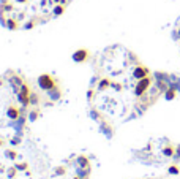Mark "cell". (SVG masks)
Listing matches in <instances>:
<instances>
[{
	"mask_svg": "<svg viewBox=\"0 0 180 179\" xmlns=\"http://www.w3.org/2000/svg\"><path fill=\"white\" fill-rule=\"evenodd\" d=\"M30 89H29V86L25 84V82H22V86L19 87V94H18V98H19V101H21V105L22 106H27L30 103Z\"/></svg>",
	"mask_w": 180,
	"mask_h": 179,
	"instance_id": "obj_2",
	"label": "cell"
},
{
	"mask_svg": "<svg viewBox=\"0 0 180 179\" xmlns=\"http://www.w3.org/2000/svg\"><path fill=\"white\" fill-rule=\"evenodd\" d=\"M88 56H90V52L87 49H84V48H81V49H78L76 52H73V60L78 62V64H82V62L88 60Z\"/></svg>",
	"mask_w": 180,
	"mask_h": 179,
	"instance_id": "obj_4",
	"label": "cell"
},
{
	"mask_svg": "<svg viewBox=\"0 0 180 179\" xmlns=\"http://www.w3.org/2000/svg\"><path fill=\"white\" fill-rule=\"evenodd\" d=\"M21 114H22V109H19V108H16V106H10L8 109H6V116H8L11 121L19 119Z\"/></svg>",
	"mask_w": 180,
	"mask_h": 179,
	"instance_id": "obj_5",
	"label": "cell"
},
{
	"mask_svg": "<svg viewBox=\"0 0 180 179\" xmlns=\"http://www.w3.org/2000/svg\"><path fill=\"white\" fill-rule=\"evenodd\" d=\"M11 143H13V144H18V143H19V138H14V140H13Z\"/></svg>",
	"mask_w": 180,
	"mask_h": 179,
	"instance_id": "obj_16",
	"label": "cell"
},
{
	"mask_svg": "<svg viewBox=\"0 0 180 179\" xmlns=\"http://www.w3.org/2000/svg\"><path fill=\"white\" fill-rule=\"evenodd\" d=\"M38 86H40V89L49 92V91H52V89L57 87V82H55V79L51 76V75L43 73V75H40V76H38Z\"/></svg>",
	"mask_w": 180,
	"mask_h": 179,
	"instance_id": "obj_1",
	"label": "cell"
},
{
	"mask_svg": "<svg viewBox=\"0 0 180 179\" xmlns=\"http://www.w3.org/2000/svg\"><path fill=\"white\" fill-rule=\"evenodd\" d=\"M30 103H32V105H38V103H40V97H38V95L37 94H30Z\"/></svg>",
	"mask_w": 180,
	"mask_h": 179,
	"instance_id": "obj_13",
	"label": "cell"
},
{
	"mask_svg": "<svg viewBox=\"0 0 180 179\" xmlns=\"http://www.w3.org/2000/svg\"><path fill=\"white\" fill-rule=\"evenodd\" d=\"M73 179H81V177H79V176H74V177H73Z\"/></svg>",
	"mask_w": 180,
	"mask_h": 179,
	"instance_id": "obj_18",
	"label": "cell"
},
{
	"mask_svg": "<svg viewBox=\"0 0 180 179\" xmlns=\"http://www.w3.org/2000/svg\"><path fill=\"white\" fill-rule=\"evenodd\" d=\"M65 174H66L65 167H55L54 168V176H65Z\"/></svg>",
	"mask_w": 180,
	"mask_h": 179,
	"instance_id": "obj_8",
	"label": "cell"
},
{
	"mask_svg": "<svg viewBox=\"0 0 180 179\" xmlns=\"http://www.w3.org/2000/svg\"><path fill=\"white\" fill-rule=\"evenodd\" d=\"M78 165H79V168H90L88 159H87L85 155H79L78 157Z\"/></svg>",
	"mask_w": 180,
	"mask_h": 179,
	"instance_id": "obj_6",
	"label": "cell"
},
{
	"mask_svg": "<svg viewBox=\"0 0 180 179\" xmlns=\"http://www.w3.org/2000/svg\"><path fill=\"white\" fill-rule=\"evenodd\" d=\"M63 6H62V5H57V6H55V8H54V15H62V13H63Z\"/></svg>",
	"mask_w": 180,
	"mask_h": 179,
	"instance_id": "obj_14",
	"label": "cell"
},
{
	"mask_svg": "<svg viewBox=\"0 0 180 179\" xmlns=\"http://www.w3.org/2000/svg\"><path fill=\"white\" fill-rule=\"evenodd\" d=\"M40 118V111H38V109H33V111L30 113V116H29V119L33 122V121H37Z\"/></svg>",
	"mask_w": 180,
	"mask_h": 179,
	"instance_id": "obj_12",
	"label": "cell"
},
{
	"mask_svg": "<svg viewBox=\"0 0 180 179\" xmlns=\"http://www.w3.org/2000/svg\"><path fill=\"white\" fill-rule=\"evenodd\" d=\"M174 37L180 41V22H178V25H177V30H175V33H174Z\"/></svg>",
	"mask_w": 180,
	"mask_h": 179,
	"instance_id": "obj_15",
	"label": "cell"
},
{
	"mask_svg": "<svg viewBox=\"0 0 180 179\" xmlns=\"http://www.w3.org/2000/svg\"><path fill=\"white\" fill-rule=\"evenodd\" d=\"M5 157H6V159H11V160H16L18 159V152H16V151H13V149H6L5 151Z\"/></svg>",
	"mask_w": 180,
	"mask_h": 179,
	"instance_id": "obj_7",
	"label": "cell"
},
{
	"mask_svg": "<svg viewBox=\"0 0 180 179\" xmlns=\"http://www.w3.org/2000/svg\"><path fill=\"white\" fill-rule=\"evenodd\" d=\"M14 167H16L19 171H29V163H27V162H18Z\"/></svg>",
	"mask_w": 180,
	"mask_h": 179,
	"instance_id": "obj_10",
	"label": "cell"
},
{
	"mask_svg": "<svg viewBox=\"0 0 180 179\" xmlns=\"http://www.w3.org/2000/svg\"><path fill=\"white\" fill-rule=\"evenodd\" d=\"M6 27H8V29H13V30H14V29H18V24H16V21H14V19H8V21H6Z\"/></svg>",
	"mask_w": 180,
	"mask_h": 179,
	"instance_id": "obj_11",
	"label": "cell"
},
{
	"mask_svg": "<svg viewBox=\"0 0 180 179\" xmlns=\"http://www.w3.org/2000/svg\"><path fill=\"white\" fill-rule=\"evenodd\" d=\"M55 2H65V0H55Z\"/></svg>",
	"mask_w": 180,
	"mask_h": 179,
	"instance_id": "obj_19",
	"label": "cell"
},
{
	"mask_svg": "<svg viewBox=\"0 0 180 179\" xmlns=\"http://www.w3.org/2000/svg\"><path fill=\"white\" fill-rule=\"evenodd\" d=\"M3 144H5V141H3L2 138H0V146H3Z\"/></svg>",
	"mask_w": 180,
	"mask_h": 179,
	"instance_id": "obj_17",
	"label": "cell"
},
{
	"mask_svg": "<svg viewBox=\"0 0 180 179\" xmlns=\"http://www.w3.org/2000/svg\"><path fill=\"white\" fill-rule=\"evenodd\" d=\"M149 75H150L149 68H147V67H144V65H141V64H136V67L133 68V76H134L136 79H142V78H147Z\"/></svg>",
	"mask_w": 180,
	"mask_h": 179,
	"instance_id": "obj_3",
	"label": "cell"
},
{
	"mask_svg": "<svg viewBox=\"0 0 180 179\" xmlns=\"http://www.w3.org/2000/svg\"><path fill=\"white\" fill-rule=\"evenodd\" d=\"M18 168L16 167H10L8 170H6V176H8L10 179H13V177H16V174H18Z\"/></svg>",
	"mask_w": 180,
	"mask_h": 179,
	"instance_id": "obj_9",
	"label": "cell"
}]
</instances>
